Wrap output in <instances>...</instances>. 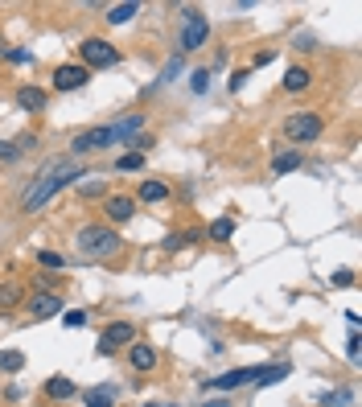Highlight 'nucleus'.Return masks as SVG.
<instances>
[{"mask_svg":"<svg viewBox=\"0 0 362 407\" xmlns=\"http://www.w3.org/2000/svg\"><path fill=\"white\" fill-rule=\"evenodd\" d=\"M82 177H87V169H82L78 161H70V156H54V161H45V165L37 169V177L25 185V194H21V210H25V214L41 210L54 194H62L66 185H74V181H82Z\"/></svg>","mask_w":362,"mask_h":407,"instance_id":"1","label":"nucleus"},{"mask_svg":"<svg viewBox=\"0 0 362 407\" xmlns=\"http://www.w3.org/2000/svg\"><path fill=\"white\" fill-rule=\"evenodd\" d=\"M74 247H78L87 259H107V255H115V251L124 247V239H120L111 226H103V222H87V226H78Z\"/></svg>","mask_w":362,"mask_h":407,"instance_id":"2","label":"nucleus"},{"mask_svg":"<svg viewBox=\"0 0 362 407\" xmlns=\"http://www.w3.org/2000/svg\"><path fill=\"white\" fill-rule=\"evenodd\" d=\"M321 115L317 111H293L289 119H284V136L293 140V144H313V140H321Z\"/></svg>","mask_w":362,"mask_h":407,"instance_id":"3","label":"nucleus"},{"mask_svg":"<svg viewBox=\"0 0 362 407\" xmlns=\"http://www.w3.org/2000/svg\"><path fill=\"white\" fill-rule=\"evenodd\" d=\"M78 66H87V70H107V66H115L120 62V49L111 45V41H103V37H87L82 45H78Z\"/></svg>","mask_w":362,"mask_h":407,"instance_id":"4","label":"nucleus"},{"mask_svg":"<svg viewBox=\"0 0 362 407\" xmlns=\"http://www.w3.org/2000/svg\"><path fill=\"white\" fill-rule=\"evenodd\" d=\"M181 21H185V29H181V54L202 49L206 37H210V21H206V12H202V8H185Z\"/></svg>","mask_w":362,"mask_h":407,"instance_id":"5","label":"nucleus"},{"mask_svg":"<svg viewBox=\"0 0 362 407\" xmlns=\"http://www.w3.org/2000/svg\"><path fill=\"white\" fill-rule=\"evenodd\" d=\"M111 144H115L111 128H107V124H99V128H87V132H78V136L70 140V152H74V156H91V152H99V148H111Z\"/></svg>","mask_w":362,"mask_h":407,"instance_id":"6","label":"nucleus"},{"mask_svg":"<svg viewBox=\"0 0 362 407\" xmlns=\"http://www.w3.org/2000/svg\"><path fill=\"white\" fill-rule=\"evenodd\" d=\"M132 342H136V325L132 321H111L99 334V354H115L120 346H132Z\"/></svg>","mask_w":362,"mask_h":407,"instance_id":"7","label":"nucleus"},{"mask_svg":"<svg viewBox=\"0 0 362 407\" xmlns=\"http://www.w3.org/2000/svg\"><path fill=\"white\" fill-rule=\"evenodd\" d=\"M25 313H29V317H37V321H49V317H58V313H62V296H58V292H49V288H45V292H33V296L25 301Z\"/></svg>","mask_w":362,"mask_h":407,"instance_id":"8","label":"nucleus"},{"mask_svg":"<svg viewBox=\"0 0 362 407\" xmlns=\"http://www.w3.org/2000/svg\"><path fill=\"white\" fill-rule=\"evenodd\" d=\"M87 82H91V70L78 66V62H66V66L54 70V86H58V91H82Z\"/></svg>","mask_w":362,"mask_h":407,"instance_id":"9","label":"nucleus"},{"mask_svg":"<svg viewBox=\"0 0 362 407\" xmlns=\"http://www.w3.org/2000/svg\"><path fill=\"white\" fill-rule=\"evenodd\" d=\"M256 379H260V367H239V371H227V375L210 379L206 387H210V391H239V387H247V383H256Z\"/></svg>","mask_w":362,"mask_h":407,"instance_id":"10","label":"nucleus"},{"mask_svg":"<svg viewBox=\"0 0 362 407\" xmlns=\"http://www.w3.org/2000/svg\"><path fill=\"white\" fill-rule=\"evenodd\" d=\"M103 214L120 226V222H132L136 218V198H128V194H111L107 202H103Z\"/></svg>","mask_w":362,"mask_h":407,"instance_id":"11","label":"nucleus"},{"mask_svg":"<svg viewBox=\"0 0 362 407\" xmlns=\"http://www.w3.org/2000/svg\"><path fill=\"white\" fill-rule=\"evenodd\" d=\"M16 107L29 111V115H37V111L45 107V91L33 86V82H21V86H16Z\"/></svg>","mask_w":362,"mask_h":407,"instance_id":"12","label":"nucleus"},{"mask_svg":"<svg viewBox=\"0 0 362 407\" xmlns=\"http://www.w3.org/2000/svg\"><path fill=\"white\" fill-rule=\"evenodd\" d=\"M128 367H132V371H140V375H144V371H152V367H157V350H152V346H144V342H132V346H128Z\"/></svg>","mask_w":362,"mask_h":407,"instance_id":"13","label":"nucleus"},{"mask_svg":"<svg viewBox=\"0 0 362 407\" xmlns=\"http://www.w3.org/2000/svg\"><path fill=\"white\" fill-rule=\"evenodd\" d=\"M301 165H305L301 148H284V152H276V156H272V173H276V177H284V173H297Z\"/></svg>","mask_w":362,"mask_h":407,"instance_id":"14","label":"nucleus"},{"mask_svg":"<svg viewBox=\"0 0 362 407\" xmlns=\"http://www.w3.org/2000/svg\"><path fill=\"white\" fill-rule=\"evenodd\" d=\"M313 86V74L305 70V66H289V74H284V91L289 95H301V91H309Z\"/></svg>","mask_w":362,"mask_h":407,"instance_id":"15","label":"nucleus"},{"mask_svg":"<svg viewBox=\"0 0 362 407\" xmlns=\"http://www.w3.org/2000/svg\"><path fill=\"white\" fill-rule=\"evenodd\" d=\"M74 379H66V375H54V379H45V395L49 399H74Z\"/></svg>","mask_w":362,"mask_h":407,"instance_id":"16","label":"nucleus"},{"mask_svg":"<svg viewBox=\"0 0 362 407\" xmlns=\"http://www.w3.org/2000/svg\"><path fill=\"white\" fill-rule=\"evenodd\" d=\"M140 128H144V115H124V119L111 128V136H115V140H136Z\"/></svg>","mask_w":362,"mask_h":407,"instance_id":"17","label":"nucleus"},{"mask_svg":"<svg viewBox=\"0 0 362 407\" xmlns=\"http://www.w3.org/2000/svg\"><path fill=\"white\" fill-rule=\"evenodd\" d=\"M136 198L148 202V206H152V202H165V198H169V185H165V181H144V185L136 189Z\"/></svg>","mask_w":362,"mask_h":407,"instance_id":"18","label":"nucleus"},{"mask_svg":"<svg viewBox=\"0 0 362 407\" xmlns=\"http://www.w3.org/2000/svg\"><path fill=\"white\" fill-rule=\"evenodd\" d=\"M21 301H25V296H21V284H16V280H4V284H0V313L16 309Z\"/></svg>","mask_w":362,"mask_h":407,"instance_id":"19","label":"nucleus"},{"mask_svg":"<svg viewBox=\"0 0 362 407\" xmlns=\"http://www.w3.org/2000/svg\"><path fill=\"white\" fill-rule=\"evenodd\" d=\"M132 16H140V4H136V0H128V4H115V8H107V21H111V25H128Z\"/></svg>","mask_w":362,"mask_h":407,"instance_id":"20","label":"nucleus"},{"mask_svg":"<svg viewBox=\"0 0 362 407\" xmlns=\"http://www.w3.org/2000/svg\"><path fill=\"white\" fill-rule=\"evenodd\" d=\"M206 235H210V239H214V243H227V239H231V235H235V218H231V214H223V218H214V222H210V231H206Z\"/></svg>","mask_w":362,"mask_h":407,"instance_id":"21","label":"nucleus"},{"mask_svg":"<svg viewBox=\"0 0 362 407\" xmlns=\"http://www.w3.org/2000/svg\"><path fill=\"white\" fill-rule=\"evenodd\" d=\"M21 367H25V354L21 350H0V371L4 375H16Z\"/></svg>","mask_w":362,"mask_h":407,"instance_id":"22","label":"nucleus"},{"mask_svg":"<svg viewBox=\"0 0 362 407\" xmlns=\"http://www.w3.org/2000/svg\"><path fill=\"white\" fill-rule=\"evenodd\" d=\"M82 399H87V407H111L115 404V391H107V387H91Z\"/></svg>","mask_w":362,"mask_h":407,"instance_id":"23","label":"nucleus"},{"mask_svg":"<svg viewBox=\"0 0 362 407\" xmlns=\"http://www.w3.org/2000/svg\"><path fill=\"white\" fill-rule=\"evenodd\" d=\"M115 169H120V173H132V169H144V152H124V156L115 161Z\"/></svg>","mask_w":362,"mask_h":407,"instance_id":"24","label":"nucleus"},{"mask_svg":"<svg viewBox=\"0 0 362 407\" xmlns=\"http://www.w3.org/2000/svg\"><path fill=\"white\" fill-rule=\"evenodd\" d=\"M206 86H210V70L202 66V70L190 74V91H194V95H206Z\"/></svg>","mask_w":362,"mask_h":407,"instance_id":"25","label":"nucleus"},{"mask_svg":"<svg viewBox=\"0 0 362 407\" xmlns=\"http://www.w3.org/2000/svg\"><path fill=\"white\" fill-rule=\"evenodd\" d=\"M62 325H66V329H82V325H87V313H82V309H70V313L62 309Z\"/></svg>","mask_w":362,"mask_h":407,"instance_id":"26","label":"nucleus"},{"mask_svg":"<svg viewBox=\"0 0 362 407\" xmlns=\"http://www.w3.org/2000/svg\"><path fill=\"white\" fill-rule=\"evenodd\" d=\"M78 194H82V198H99V194H103V181H99V177H82Z\"/></svg>","mask_w":362,"mask_h":407,"instance_id":"27","label":"nucleus"},{"mask_svg":"<svg viewBox=\"0 0 362 407\" xmlns=\"http://www.w3.org/2000/svg\"><path fill=\"white\" fill-rule=\"evenodd\" d=\"M37 264H41V268H54V272H58V268H66V259H62L58 251H37Z\"/></svg>","mask_w":362,"mask_h":407,"instance_id":"28","label":"nucleus"},{"mask_svg":"<svg viewBox=\"0 0 362 407\" xmlns=\"http://www.w3.org/2000/svg\"><path fill=\"white\" fill-rule=\"evenodd\" d=\"M4 58H8V62H16V66L33 62V54H29V49H12V45H4Z\"/></svg>","mask_w":362,"mask_h":407,"instance_id":"29","label":"nucleus"},{"mask_svg":"<svg viewBox=\"0 0 362 407\" xmlns=\"http://www.w3.org/2000/svg\"><path fill=\"white\" fill-rule=\"evenodd\" d=\"M334 288H354V272L350 268H338L334 272Z\"/></svg>","mask_w":362,"mask_h":407,"instance_id":"30","label":"nucleus"},{"mask_svg":"<svg viewBox=\"0 0 362 407\" xmlns=\"http://www.w3.org/2000/svg\"><path fill=\"white\" fill-rule=\"evenodd\" d=\"M16 156H21L16 140H0V161H16Z\"/></svg>","mask_w":362,"mask_h":407,"instance_id":"31","label":"nucleus"},{"mask_svg":"<svg viewBox=\"0 0 362 407\" xmlns=\"http://www.w3.org/2000/svg\"><path fill=\"white\" fill-rule=\"evenodd\" d=\"M177 74H181V58H177V62H169V66L161 70V82H169V78H177Z\"/></svg>","mask_w":362,"mask_h":407,"instance_id":"32","label":"nucleus"},{"mask_svg":"<svg viewBox=\"0 0 362 407\" xmlns=\"http://www.w3.org/2000/svg\"><path fill=\"white\" fill-rule=\"evenodd\" d=\"M346 399H350L346 391H334V395H326V399H321V407H338V404H346Z\"/></svg>","mask_w":362,"mask_h":407,"instance_id":"33","label":"nucleus"},{"mask_svg":"<svg viewBox=\"0 0 362 407\" xmlns=\"http://www.w3.org/2000/svg\"><path fill=\"white\" fill-rule=\"evenodd\" d=\"M272 58H276V49H260V54H256V58H251V66H268V62H272Z\"/></svg>","mask_w":362,"mask_h":407,"instance_id":"34","label":"nucleus"},{"mask_svg":"<svg viewBox=\"0 0 362 407\" xmlns=\"http://www.w3.org/2000/svg\"><path fill=\"white\" fill-rule=\"evenodd\" d=\"M243 82H247V70H235V74H231V91H239Z\"/></svg>","mask_w":362,"mask_h":407,"instance_id":"35","label":"nucleus"},{"mask_svg":"<svg viewBox=\"0 0 362 407\" xmlns=\"http://www.w3.org/2000/svg\"><path fill=\"white\" fill-rule=\"evenodd\" d=\"M359 346H362L359 338H350V342H346V354H350V358H354V362H359Z\"/></svg>","mask_w":362,"mask_h":407,"instance_id":"36","label":"nucleus"},{"mask_svg":"<svg viewBox=\"0 0 362 407\" xmlns=\"http://www.w3.org/2000/svg\"><path fill=\"white\" fill-rule=\"evenodd\" d=\"M202 407H231L227 399H210V404H202Z\"/></svg>","mask_w":362,"mask_h":407,"instance_id":"37","label":"nucleus"}]
</instances>
